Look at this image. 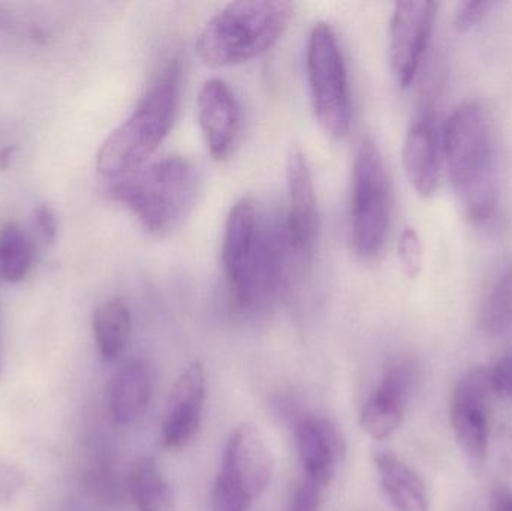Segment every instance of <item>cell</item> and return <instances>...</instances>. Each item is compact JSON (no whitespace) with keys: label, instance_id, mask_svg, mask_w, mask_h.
<instances>
[{"label":"cell","instance_id":"30","mask_svg":"<svg viewBox=\"0 0 512 511\" xmlns=\"http://www.w3.org/2000/svg\"><path fill=\"white\" fill-rule=\"evenodd\" d=\"M493 511H512V491L508 488L495 489L493 492Z\"/></svg>","mask_w":512,"mask_h":511},{"label":"cell","instance_id":"29","mask_svg":"<svg viewBox=\"0 0 512 511\" xmlns=\"http://www.w3.org/2000/svg\"><path fill=\"white\" fill-rule=\"evenodd\" d=\"M496 443H498L499 462L504 470L512 473V429L508 426L499 429Z\"/></svg>","mask_w":512,"mask_h":511},{"label":"cell","instance_id":"27","mask_svg":"<svg viewBox=\"0 0 512 511\" xmlns=\"http://www.w3.org/2000/svg\"><path fill=\"white\" fill-rule=\"evenodd\" d=\"M490 371L496 396L512 402V350L505 353Z\"/></svg>","mask_w":512,"mask_h":511},{"label":"cell","instance_id":"5","mask_svg":"<svg viewBox=\"0 0 512 511\" xmlns=\"http://www.w3.org/2000/svg\"><path fill=\"white\" fill-rule=\"evenodd\" d=\"M294 5L285 0H242L213 15L198 35L197 51L215 68L240 65L267 53L288 29Z\"/></svg>","mask_w":512,"mask_h":511},{"label":"cell","instance_id":"6","mask_svg":"<svg viewBox=\"0 0 512 511\" xmlns=\"http://www.w3.org/2000/svg\"><path fill=\"white\" fill-rule=\"evenodd\" d=\"M393 213L390 174L378 144L364 138L355 153L351 188V245L361 260L379 257Z\"/></svg>","mask_w":512,"mask_h":511},{"label":"cell","instance_id":"13","mask_svg":"<svg viewBox=\"0 0 512 511\" xmlns=\"http://www.w3.org/2000/svg\"><path fill=\"white\" fill-rule=\"evenodd\" d=\"M198 123L210 155L225 161L233 155L242 134V108L221 78H210L197 101Z\"/></svg>","mask_w":512,"mask_h":511},{"label":"cell","instance_id":"12","mask_svg":"<svg viewBox=\"0 0 512 511\" xmlns=\"http://www.w3.org/2000/svg\"><path fill=\"white\" fill-rule=\"evenodd\" d=\"M417 381L418 368L411 359L396 357L387 363L381 383L361 408L360 426L370 438L385 440L399 428Z\"/></svg>","mask_w":512,"mask_h":511},{"label":"cell","instance_id":"32","mask_svg":"<svg viewBox=\"0 0 512 511\" xmlns=\"http://www.w3.org/2000/svg\"><path fill=\"white\" fill-rule=\"evenodd\" d=\"M0 377H2V362H0Z\"/></svg>","mask_w":512,"mask_h":511},{"label":"cell","instance_id":"9","mask_svg":"<svg viewBox=\"0 0 512 511\" xmlns=\"http://www.w3.org/2000/svg\"><path fill=\"white\" fill-rule=\"evenodd\" d=\"M496 392L492 371L477 366L466 372L451 398L450 419L454 437L469 464L481 468L490 446V416Z\"/></svg>","mask_w":512,"mask_h":511},{"label":"cell","instance_id":"33","mask_svg":"<svg viewBox=\"0 0 512 511\" xmlns=\"http://www.w3.org/2000/svg\"><path fill=\"white\" fill-rule=\"evenodd\" d=\"M0 21H2V14H0Z\"/></svg>","mask_w":512,"mask_h":511},{"label":"cell","instance_id":"2","mask_svg":"<svg viewBox=\"0 0 512 511\" xmlns=\"http://www.w3.org/2000/svg\"><path fill=\"white\" fill-rule=\"evenodd\" d=\"M442 162L463 215L475 225L493 218L501 195L498 135L481 101L460 104L442 131Z\"/></svg>","mask_w":512,"mask_h":511},{"label":"cell","instance_id":"4","mask_svg":"<svg viewBox=\"0 0 512 511\" xmlns=\"http://www.w3.org/2000/svg\"><path fill=\"white\" fill-rule=\"evenodd\" d=\"M180 93L182 65L173 59L159 72L131 116L102 144L96 159L102 176L117 179L147 164L173 128Z\"/></svg>","mask_w":512,"mask_h":511},{"label":"cell","instance_id":"8","mask_svg":"<svg viewBox=\"0 0 512 511\" xmlns=\"http://www.w3.org/2000/svg\"><path fill=\"white\" fill-rule=\"evenodd\" d=\"M274 459L261 432L251 423L231 431L222 468L213 488V511H249L270 485Z\"/></svg>","mask_w":512,"mask_h":511},{"label":"cell","instance_id":"25","mask_svg":"<svg viewBox=\"0 0 512 511\" xmlns=\"http://www.w3.org/2000/svg\"><path fill=\"white\" fill-rule=\"evenodd\" d=\"M24 488V473L11 464H0V509L11 506Z\"/></svg>","mask_w":512,"mask_h":511},{"label":"cell","instance_id":"1","mask_svg":"<svg viewBox=\"0 0 512 511\" xmlns=\"http://www.w3.org/2000/svg\"><path fill=\"white\" fill-rule=\"evenodd\" d=\"M289 254L282 222L267 221L254 198L231 209L225 225L222 264L231 305L239 314L270 308L288 281Z\"/></svg>","mask_w":512,"mask_h":511},{"label":"cell","instance_id":"21","mask_svg":"<svg viewBox=\"0 0 512 511\" xmlns=\"http://www.w3.org/2000/svg\"><path fill=\"white\" fill-rule=\"evenodd\" d=\"M480 327L498 336L512 327V263L505 266L487 290L480 308Z\"/></svg>","mask_w":512,"mask_h":511},{"label":"cell","instance_id":"22","mask_svg":"<svg viewBox=\"0 0 512 511\" xmlns=\"http://www.w3.org/2000/svg\"><path fill=\"white\" fill-rule=\"evenodd\" d=\"M33 246L20 225L6 224L0 230V281L17 284L32 269Z\"/></svg>","mask_w":512,"mask_h":511},{"label":"cell","instance_id":"23","mask_svg":"<svg viewBox=\"0 0 512 511\" xmlns=\"http://www.w3.org/2000/svg\"><path fill=\"white\" fill-rule=\"evenodd\" d=\"M423 243L420 234L412 227H406L400 234L399 260L406 278L415 279L423 269Z\"/></svg>","mask_w":512,"mask_h":511},{"label":"cell","instance_id":"17","mask_svg":"<svg viewBox=\"0 0 512 511\" xmlns=\"http://www.w3.org/2000/svg\"><path fill=\"white\" fill-rule=\"evenodd\" d=\"M152 393V375L144 363L135 360L123 366L111 381L108 392L113 422L119 426L138 422L149 408Z\"/></svg>","mask_w":512,"mask_h":511},{"label":"cell","instance_id":"7","mask_svg":"<svg viewBox=\"0 0 512 511\" xmlns=\"http://www.w3.org/2000/svg\"><path fill=\"white\" fill-rule=\"evenodd\" d=\"M306 69L316 120L330 137L345 138L351 129V93L345 59L330 24L313 26L307 41Z\"/></svg>","mask_w":512,"mask_h":511},{"label":"cell","instance_id":"16","mask_svg":"<svg viewBox=\"0 0 512 511\" xmlns=\"http://www.w3.org/2000/svg\"><path fill=\"white\" fill-rule=\"evenodd\" d=\"M442 144L432 105H427L412 122L403 144L406 176L421 197H432L441 177Z\"/></svg>","mask_w":512,"mask_h":511},{"label":"cell","instance_id":"18","mask_svg":"<svg viewBox=\"0 0 512 511\" xmlns=\"http://www.w3.org/2000/svg\"><path fill=\"white\" fill-rule=\"evenodd\" d=\"M379 485L396 511H429V497L423 480L393 453L375 455Z\"/></svg>","mask_w":512,"mask_h":511},{"label":"cell","instance_id":"10","mask_svg":"<svg viewBox=\"0 0 512 511\" xmlns=\"http://www.w3.org/2000/svg\"><path fill=\"white\" fill-rule=\"evenodd\" d=\"M286 186L289 206L283 234L292 260L306 261L318 239L319 215L312 171L301 147L291 146L286 155Z\"/></svg>","mask_w":512,"mask_h":511},{"label":"cell","instance_id":"20","mask_svg":"<svg viewBox=\"0 0 512 511\" xmlns=\"http://www.w3.org/2000/svg\"><path fill=\"white\" fill-rule=\"evenodd\" d=\"M129 491L138 511H179L173 491L153 459H143L135 465Z\"/></svg>","mask_w":512,"mask_h":511},{"label":"cell","instance_id":"31","mask_svg":"<svg viewBox=\"0 0 512 511\" xmlns=\"http://www.w3.org/2000/svg\"><path fill=\"white\" fill-rule=\"evenodd\" d=\"M12 149L11 147H8V149L3 150L2 153H0V167L6 168L9 165V156H11Z\"/></svg>","mask_w":512,"mask_h":511},{"label":"cell","instance_id":"3","mask_svg":"<svg viewBox=\"0 0 512 511\" xmlns=\"http://www.w3.org/2000/svg\"><path fill=\"white\" fill-rule=\"evenodd\" d=\"M200 173L185 156L171 155L147 162L113 179L110 195L131 210L147 233L168 236L185 222L197 203Z\"/></svg>","mask_w":512,"mask_h":511},{"label":"cell","instance_id":"15","mask_svg":"<svg viewBox=\"0 0 512 511\" xmlns=\"http://www.w3.org/2000/svg\"><path fill=\"white\" fill-rule=\"evenodd\" d=\"M295 438L304 480L327 489L345 458L342 432L325 417L304 416L298 420Z\"/></svg>","mask_w":512,"mask_h":511},{"label":"cell","instance_id":"28","mask_svg":"<svg viewBox=\"0 0 512 511\" xmlns=\"http://www.w3.org/2000/svg\"><path fill=\"white\" fill-rule=\"evenodd\" d=\"M36 225L45 242L54 243L57 236L56 216L47 204H42L36 209Z\"/></svg>","mask_w":512,"mask_h":511},{"label":"cell","instance_id":"14","mask_svg":"<svg viewBox=\"0 0 512 511\" xmlns=\"http://www.w3.org/2000/svg\"><path fill=\"white\" fill-rule=\"evenodd\" d=\"M206 371L200 362L182 372L168 398L162 423V444L171 452L185 449L194 440L203 422L206 407Z\"/></svg>","mask_w":512,"mask_h":511},{"label":"cell","instance_id":"24","mask_svg":"<svg viewBox=\"0 0 512 511\" xmlns=\"http://www.w3.org/2000/svg\"><path fill=\"white\" fill-rule=\"evenodd\" d=\"M498 5V2H490V0H465V2H460L457 5L456 12H454V29L460 33L469 32V30L478 26Z\"/></svg>","mask_w":512,"mask_h":511},{"label":"cell","instance_id":"26","mask_svg":"<svg viewBox=\"0 0 512 511\" xmlns=\"http://www.w3.org/2000/svg\"><path fill=\"white\" fill-rule=\"evenodd\" d=\"M324 491L325 489L303 479L292 494L288 511H321Z\"/></svg>","mask_w":512,"mask_h":511},{"label":"cell","instance_id":"11","mask_svg":"<svg viewBox=\"0 0 512 511\" xmlns=\"http://www.w3.org/2000/svg\"><path fill=\"white\" fill-rule=\"evenodd\" d=\"M438 3L397 2L388 27V57L400 87L414 83L426 54Z\"/></svg>","mask_w":512,"mask_h":511},{"label":"cell","instance_id":"19","mask_svg":"<svg viewBox=\"0 0 512 511\" xmlns=\"http://www.w3.org/2000/svg\"><path fill=\"white\" fill-rule=\"evenodd\" d=\"M92 327L102 359L114 362L131 339L132 318L128 305L122 299L105 300L93 312Z\"/></svg>","mask_w":512,"mask_h":511}]
</instances>
